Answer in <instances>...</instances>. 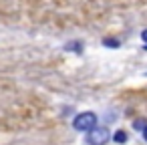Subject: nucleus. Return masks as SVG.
<instances>
[{
  "mask_svg": "<svg viewBox=\"0 0 147 145\" xmlns=\"http://www.w3.org/2000/svg\"><path fill=\"white\" fill-rule=\"evenodd\" d=\"M93 127H97V115H95L93 111L79 113V115L73 119V129H75V131H91Z\"/></svg>",
  "mask_w": 147,
  "mask_h": 145,
  "instance_id": "obj_1",
  "label": "nucleus"
},
{
  "mask_svg": "<svg viewBox=\"0 0 147 145\" xmlns=\"http://www.w3.org/2000/svg\"><path fill=\"white\" fill-rule=\"evenodd\" d=\"M111 139V133L107 127H93L89 133H87V145H105L107 141Z\"/></svg>",
  "mask_w": 147,
  "mask_h": 145,
  "instance_id": "obj_2",
  "label": "nucleus"
},
{
  "mask_svg": "<svg viewBox=\"0 0 147 145\" xmlns=\"http://www.w3.org/2000/svg\"><path fill=\"white\" fill-rule=\"evenodd\" d=\"M83 49H85V42L83 40H71L65 45V51L67 53H77V55H83Z\"/></svg>",
  "mask_w": 147,
  "mask_h": 145,
  "instance_id": "obj_3",
  "label": "nucleus"
},
{
  "mask_svg": "<svg viewBox=\"0 0 147 145\" xmlns=\"http://www.w3.org/2000/svg\"><path fill=\"white\" fill-rule=\"evenodd\" d=\"M103 47H107V49H119L121 47V40L115 38V36H105L103 38Z\"/></svg>",
  "mask_w": 147,
  "mask_h": 145,
  "instance_id": "obj_4",
  "label": "nucleus"
},
{
  "mask_svg": "<svg viewBox=\"0 0 147 145\" xmlns=\"http://www.w3.org/2000/svg\"><path fill=\"white\" fill-rule=\"evenodd\" d=\"M113 139H115V143H125V141H127V133H125V131H117V133L113 135Z\"/></svg>",
  "mask_w": 147,
  "mask_h": 145,
  "instance_id": "obj_5",
  "label": "nucleus"
},
{
  "mask_svg": "<svg viewBox=\"0 0 147 145\" xmlns=\"http://www.w3.org/2000/svg\"><path fill=\"white\" fill-rule=\"evenodd\" d=\"M141 40L147 45V28H143V30H141Z\"/></svg>",
  "mask_w": 147,
  "mask_h": 145,
  "instance_id": "obj_6",
  "label": "nucleus"
},
{
  "mask_svg": "<svg viewBox=\"0 0 147 145\" xmlns=\"http://www.w3.org/2000/svg\"><path fill=\"white\" fill-rule=\"evenodd\" d=\"M143 139H145V141H147V127H145V129H143Z\"/></svg>",
  "mask_w": 147,
  "mask_h": 145,
  "instance_id": "obj_7",
  "label": "nucleus"
}]
</instances>
